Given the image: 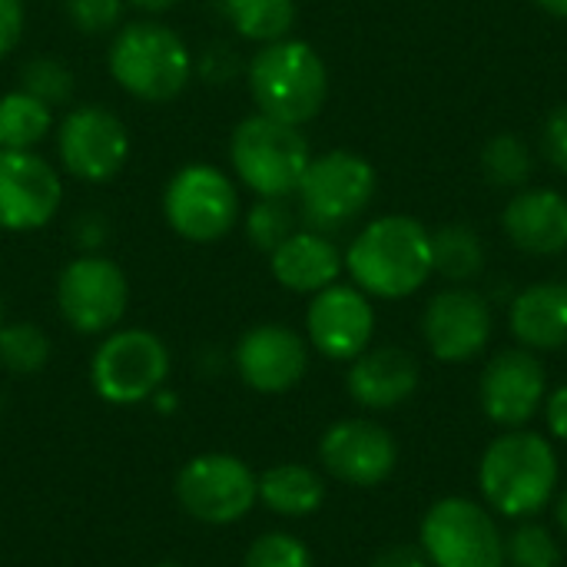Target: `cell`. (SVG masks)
I'll return each mask as SVG.
<instances>
[{
	"label": "cell",
	"instance_id": "cell-24",
	"mask_svg": "<svg viewBox=\"0 0 567 567\" xmlns=\"http://www.w3.org/2000/svg\"><path fill=\"white\" fill-rule=\"evenodd\" d=\"M53 126V106L27 90L0 96V150H33Z\"/></svg>",
	"mask_w": 567,
	"mask_h": 567
},
{
	"label": "cell",
	"instance_id": "cell-39",
	"mask_svg": "<svg viewBox=\"0 0 567 567\" xmlns=\"http://www.w3.org/2000/svg\"><path fill=\"white\" fill-rule=\"evenodd\" d=\"M126 3H133V7H140V10H146V13H163V10L176 7L179 0H126Z\"/></svg>",
	"mask_w": 567,
	"mask_h": 567
},
{
	"label": "cell",
	"instance_id": "cell-31",
	"mask_svg": "<svg viewBox=\"0 0 567 567\" xmlns=\"http://www.w3.org/2000/svg\"><path fill=\"white\" fill-rule=\"evenodd\" d=\"M20 90L33 93L47 106H56V103L70 100V93H73V73L60 60L37 56V60L23 63V70H20Z\"/></svg>",
	"mask_w": 567,
	"mask_h": 567
},
{
	"label": "cell",
	"instance_id": "cell-2",
	"mask_svg": "<svg viewBox=\"0 0 567 567\" xmlns=\"http://www.w3.org/2000/svg\"><path fill=\"white\" fill-rule=\"evenodd\" d=\"M558 455L538 432L508 429L478 462V488L505 518H535L558 492Z\"/></svg>",
	"mask_w": 567,
	"mask_h": 567
},
{
	"label": "cell",
	"instance_id": "cell-26",
	"mask_svg": "<svg viewBox=\"0 0 567 567\" xmlns=\"http://www.w3.org/2000/svg\"><path fill=\"white\" fill-rule=\"evenodd\" d=\"M226 17L239 37L276 43L286 40L296 23V0H226Z\"/></svg>",
	"mask_w": 567,
	"mask_h": 567
},
{
	"label": "cell",
	"instance_id": "cell-14",
	"mask_svg": "<svg viewBox=\"0 0 567 567\" xmlns=\"http://www.w3.org/2000/svg\"><path fill=\"white\" fill-rule=\"evenodd\" d=\"M422 336L439 362H468L482 355L492 339V306L475 289H442L429 299L422 312Z\"/></svg>",
	"mask_w": 567,
	"mask_h": 567
},
{
	"label": "cell",
	"instance_id": "cell-40",
	"mask_svg": "<svg viewBox=\"0 0 567 567\" xmlns=\"http://www.w3.org/2000/svg\"><path fill=\"white\" fill-rule=\"evenodd\" d=\"M542 10H548L551 17H561V20H567V0H535Z\"/></svg>",
	"mask_w": 567,
	"mask_h": 567
},
{
	"label": "cell",
	"instance_id": "cell-20",
	"mask_svg": "<svg viewBox=\"0 0 567 567\" xmlns=\"http://www.w3.org/2000/svg\"><path fill=\"white\" fill-rule=\"evenodd\" d=\"M505 236L528 256H558L567 249V196L555 189H522L502 216Z\"/></svg>",
	"mask_w": 567,
	"mask_h": 567
},
{
	"label": "cell",
	"instance_id": "cell-3",
	"mask_svg": "<svg viewBox=\"0 0 567 567\" xmlns=\"http://www.w3.org/2000/svg\"><path fill=\"white\" fill-rule=\"evenodd\" d=\"M249 93L262 116L289 126L316 120L329 96V70L306 40L266 43L249 63Z\"/></svg>",
	"mask_w": 567,
	"mask_h": 567
},
{
	"label": "cell",
	"instance_id": "cell-19",
	"mask_svg": "<svg viewBox=\"0 0 567 567\" xmlns=\"http://www.w3.org/2000/svg\"><path fill=\"white\" fill-rule=\"evenodd\" d=\"M349 395L355 405L385 412L402 402H409L419 389V362L412 352L399 346H379L365 349L359 359L349 365Z\"/></svg>",
	"mask_w": 567,
	"mask_h": 567
},
{
	"label": "cell",
	"instance_id": "cell-7",
	"mask_svg": "<svg viewBox=\"0 0 567 567\" xmlns=\"http://www.w3.org/2000/svg\"><path fill=\"white\" fill-rule=\"evenodd\" d=\"M176 502L199 525H236L259 502V478L243 458L226 452H206L179 468Z\"/></svg>",
	"mask_w": 567,
	"mask_h": 567
},
{
	"label": "cell",
	"instance_id": "cell-6",
	"mask_svg": "<svg viewBox=\"0 0 567 567\" xmlns=\"http://www.w3.org/2000/svg\"><path fill=\"white\" fill-rule=\"evenodd\" d=\"M169 375V349L150 329L110 332L90 362L93 392L110 405H136L153 399Z\"/></svg>",
	"mask_w": 567,
	"mask_h": 567
},
{
	"label": "cell",
	"instance_id": "cell-10",
	"mask_svg": "<svg viewBox=\"0 0 567 567\" xmlns=\"http://www.w3.org/2000/svg\"><path fill=\"white\" fill-rule=\"evenodd\" d=\"M56 306L63 322L80 336H103L120 326L130 306V282L106 256H80L56 279Z\"/></svg>",
	"mask_w": 567,
	"mask_h": 567
},
{
	"label": "cell",
	"instance_id": "cell-43",
	"mask_svg": "<svg viewBox=\"0 0 567 567\" xmlns=\"http://www.w3.org/2000/svg\"><path fill=\"white\" fill-rule=\"evenodd\" d=\"M153 567H186V565H153Z\"/></svg>",
	"mask_w": 567,
	"mask_h": 567
},
{
	"label": "cell",
	"instance_id": "cell-1",
	"mask_svg": "<svg viewBox=\"0 0 567 567\" xmlns=\"http://www.w3.org/2000/svg\"><path fill=\"white\" fill-rule=\"evenodd\" d=\"M346 269L365 296L405 299L435 272L432 233L412 216H379L352 239Z\"/></svg>",
	"mask_w": 567,
	"mask_h": 567
},
{
	"label": "cell",
	"instance_id": "cell-42",
	"mask_svg": "<svg viewBox=\"0 0 567 567\" xmlns=\"http://www.w3.org/2000/svg\"><path fill=\"white\" fill-rule=\"evenodd\" d=\"M0 326H3V296H0Z\"/></svg>",
	"mask_w": 567,
	"mask_h": 567
},
{
	"label": "cell",
	"instance_id": "cell-16",
	"mask_svg": "<svg viewBox=\"0 0 567 567\" xmlns=\"http://www.w3.org/2000/svg\"><path fill=\"white\" fill-rule=\"evenodd\" d=\"M60 199V176L43 156L33 150H0V229H40L53 219Z\"/></svg>",
	"mask_w": 567,
	"mask_h": 567
},
{
	"label": "cell",
	"instance_id": "cell-21",
	"mask_svg": "<svg viewBox=\"0 0 567 567\" xmlns=\"http://www.w3.org/2000/svg\"><path fill=\"white\" fill-rule=\"evenodd\" d=\"M342 252L332 239L319 233H292L286 243H279L269 252V269L276 282L289 292H322L329 289L342 272Z\"/></svg>",
	"mask_w": 567,
	"mask_h": 567
},
{
	"label": "cell",
	"instance_id": "cell-32",
	"mask_svg": "<svg viewBox=\"0 0 567 567\" xmlns=\"http://www.w3.org/2000/svg\"><path fill=\"white\" fill-rule=\"evenodd\" d=\"M243 567H312V551L286 532H269L252 542Z\"/></svg>",
	"mask_w": 567,
	"mask_h": 567
},
{
	"label": "cell",
	"instance_id": "cell-9",
	"mask_svg": "<svg viewBox=\"0 0 567 567\" xmlns=\"http://www.w3.org/2000/svg\"><path fill=\"white\" fill-rule=\"evenodd\" d=\"M163 213L176 236L199 246L219 243L239 223V193L216 166L189 163L166 183Z\"/></svg>",
	"mask_w": 567,
	"mask_h": 567
},
{
	"label": "cell",
	"instance_id": "cell-33",
	"mask_svg": "<svg viewBox=\"0 0 567 567\" xmlns=\"http://www.w3.org/2000/svg\"><path fill=\"white\" fill-rule=\"evenodd\" d=\"M126 0H66V17L80 33L100 37L120 27Z\"/></svg>",
	"mask_w": 567,
	"mask_h": 567
},
{
	"label": "cell",
	"instance_id": "cell-41",
	"mask_svg": "<svg viewBox=\"0 0 567 567\" xmlns=\"http://www.w3.org/2000/svg\"><path fill=\"white\" fill-rule=\"evenodd\" d=\"M555 518H558V528L567 535V488L561 492V498H558V505H555Z\"/></svg>",
	"mask_w": 567,
	"mask_h": 567
},
{
	"label": "cell",
	"instance_id": "cell-17",
	"mask_svg": "<svg viewBox=\"0 0 567 567\" xmlns=\"http://www.w3.org/2000/svg\"><path fill=\"white\" fill-rule=\"evenodd\" d=\"M306 332L316 352L336 362L359 359L375 332V312L359 286H339L316 292L306 312Z\"/></svg>",
	"mask_w": 567,
	"mask_h": 567
},
{
	"label": "cell",
	"instance_id": "cell-22",
	"mask_svg": "<svg viewBox=\"0 0 567 567\" xmlns=\"http://www.w3.org/2000/svg\"><path fill=\"white\" fill-rule=\"evenodd\" d=\"M512 336L532 352L567 346V282H535L522 289L508 309Z\"/></svg>",
	"mask_w": 567,
	"mask_h": 567
},
{
	"label": "cell",
	"instance_id": "cell-36",
	"mask_svg": "<svg viewBox=\"0 0 567 567\" xmlns=\"http://www.w3.org/2000/svg\"><path fill=\"white\" fill-rule=\"evenodd\" d=\"M372 567H432V565H429V558H425L422 545H419V548H415V545H389V548H382V551L372 558Z\"/></svg>",
	"mask_w": 567,
	"mask_h": 567
},
{
	"label": "cell",
	"instance_id": "cell-38",
	"mask_svg": "<svg viewBox=\"0 0 567 567\" xmlns=\"http://www.w3.org/2000/svg\"><path fill=\"white\" fill-rule=\"evenodd\" d=\"M545 422H548V429H551L555 439L567 442V385L555 389L545 399Z\"/></svg>",
	"mask_w": 567,
	"mask_h": 567
},
{
	"label": "cell",
	"instance_id": "cell-12",
	"mask_svg": "<svg viewBox=\"0 0 567 567\" xmlns=\"http://www.w3.org/2000/svg\"><path fill=\"white\" fill-rule=\"evenodd\" d=\"M56 153L70 176L86 183H106L126 166L130 133L113 110L96 103L76 106L60 123Z\"/></svg>",
	"mask_w": 567,
	"mask_h": 567
},
{
	"label": "cell",
	"instance_id": "cell-5",
	"mask_svg": "<svg viewBox=\"0 0 567 567\" xmlns=\"http://www.w3.org/2000/svg\"><path fill=\"white\" fill-rule=\"evenodd\" d=\"M229 159L236 176L262 199H289L312 159L309 140L299 126L279 123L272 116H249L233 130Z\"/></svg>",
	"mask_w": 567,
	"mask_h": 567
},
{
	"label": "cell",
	"instance_id": "cell-30",
	"mask_svg": "<svg viewBox=\"0 0 567 567\" xmlns=\"http://www.w3.org/2000/svg\"><path fill=\"white\" fill-rule=\"evenodd\" d=\"M246 233H249L256 249L272 252L279 243H286L296 233V216H292L286 199H262L259 196V203L249 209Z\"/></svg>",
	"mask_w": 567,
	"mask_h": 567
},
{
	"label": "cell",
	"instance_id": "cell-18",
	"mask_svg": "<svg viewBox=\"0 0 567 567\" xmlns=\"http://www.w3.org/2000/svg\"><path fill=\"white\" fill-rule=\"evenodd\" d=\"M309 369V349L299 332L289 326H256L236 346V372L239 379L262 395L292 392Z\"/></svg>",
	"mask_w": 567,
	"mask_h": 567
},
{
	"label": "cell",
	"instance_id": "cell-28",
	"mask_svg": "<svg viewBox=\"0 0 567 567\" xmlns=\"http://www.w3.org/2000/svg\"><path fill=\"white\" fill-rule=\"evenodd\" d=\"M50 362V339L33 322L0 326V365L13 375H33Z\"/></svg>",
	"mask_w": 567,
	"mask_h": 567
},
{
	"label": "cell",
	"instance_id": "cell-34",
	"mask_svg": "<svg viewBox=\"0 0 567 567\" xmlns=\"http://www.w3.org/2000/svg\"><path fill=\"white\" fill-rule=\"evenodd\" d=\"M542 150L555 169L567 173V103L555 106L542 126Z\"/></svg>",
	"mask_w": 567,
	"mask_h": 567
},
{
	"label": "cell",
	"instance_id": "cell-13",
	"mask_svg": "<svg viewBox=\"0 0 567 567\" xmlns=\"http://www.w3.org/2000/svg\"><path fill=\"white\" fill-rule=\"evenodd\" d=\"M319 462L332 478L352 488H375L392 478L399 465V445L379 422L342 419L326 429L319 442Z\"/></svg>",
	"mask_w": 567,
	"mask_h": 567
},
{
	"label": "cell",
	"instance_id": "cell-25",
	"mask_svg": "<svg viewBox=\"0 0 567 567\" xmlns=\"http://www.w3.org/2000/svg\"><path fill=\"white\" fill-rule=\"evenodd\" d=\"M432 252H435V272H442L452 282H468L485 269V243L472 226L462 223L432 233Z\"/></svg>",
	"mask_w": 567,
	"mask_h": 567
},
{
	"label": "cell",
	"instance_id": "cell-37",
	"mask_svg": "<svg viewBox=\"0 0 567 567\" xmlns=\"http://www.w3.org/2000/svg\"><path fill=\"white\" fill-rule=\"evenodd\" d=\"M203 73L216 83H226L236 73V56L229 47H209L203 56Z\"/></svg>",
	"mask_w": 567,
	"mask_h": 567
},
{
	"label": "cell",
	"instance_id": "cell-11",
	"mask_svg": "<svg viewBox=\"0 0 567 567\" xmlns=\"http://www.w3.org/2000/svg\"><path fill=\"white\" fill-rule=\"evenodd\" d=\"M375 169L365 156L352 150H332L309 159V169L299 183L302 213L319 226H342L365 213L375 196Z\"/></svg>",
	"mask_w": 567,
	"mask_h": 567
},
{
	"label": "cell",
	"instance_id": "cell-35",
	"mask_svg": "<svg viewBox=\"0 0 567 567\" xmlns=\"http://www.w3.org/2000/svg\"><path fill=\"white\" fill-rule=\"evenodd\" d=\"M23 37V0H0V60L17 50Z\"/></svg>",
	"mask_w": 567,
	"mask_h": 567
},
{
	"label": "cell",
	"instance_id": "cell-29",
	"mask_svg": "<svg viewBox=\"0 0 567 567\" xmlns=\"http://www.w3.org/2000/svg\"><path fill=\"white\" fill-rule=\"evenodd\" d=\"M561 548L545 525H518L505 538V567H558Z\"/></svg>",
	"mask_w": 567,
	"mask_h": 567
},
{
	"label": "cell",
	"instance_id": "cell-4",
	"mask_svg": "<svg viewBox=\"0 0 567 567\" xmlns=\"http://www.w3.org/2000/svg\"><path fill=\"white\" fill-rule=\"evenodd\" d=\"M110 73L130 96L166 103L186 90L193 56L176 30L153 20H136L120 27L110 43Z\"/></svg>",
	"mask_w": 567,
	"mask_h": 567
},
{
	"label": "cell",
	"instance_id": "cell-27",
	"mask_svg": "<svg viewBox=\"0 0 567 567\" xmlns=\"http://www.w3.org/2000/svg\"><path fill=\"white\" fill-rule=\"evenodd\" d=\"M532 150L515 136V133H498L485 143L482 150V173L488 183L502 186V189H518L528 183L532 176Z\"/></svg>",
	"mask_w": 567,
	"mask_h": 567
},
{
	"label": "cell",
	"instance_id": "cell-15",
	"mask_svg": "<svg viewBox=\"0 0 567 567\" xmlns=\"http://www.w3.org/2000/svg\"><path fill=\"white\" fill-rule=\"evenodd\" d=\"M548 372L532 349L498 352L478 382V402L488 422L502 429H525L545 405Z\"/></svg>",
	"mask_w": 567,
	"mask_h": 567
},
{
	"label": "cell",
	"instance_id": "cell-8",
	"mask_svg": "<svg viewBox=\"0 0 567 567\" xmlns=\"http://www.w3.org/2000/svg\"><path fill=\"white\" fill-rule=\"evenodd\" d=\"M419 545L432 567H505V538L472 498L435 502L422 518Z\"/></svg>",
	"mask_w": 567,
	"mask_h": 567
},
{
	"label": "cell",
	"instance_id": "cell-23",
	"mask_svg": "<svg viewBox=\"0 0 567 567\" xmlns=\"http://www.w3.org/2000/svg\"><path fill=\"white\" fill-rule=\"evenodd\" d=\"M259 502L282 518H306L322 508L326 482L306 465L282 462L259 475Z\"/></svg>",
	"mask_w": 567,
	"mask_h": 567
}]
</instances>
